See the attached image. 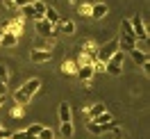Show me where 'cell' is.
I'll return each mask as SVG.
<instances>
[{
  "label": "cell",
  "instance_id": "cell-1",
  "mask_svg": "<svg viewBox=\"0 0 150 139\" xmlns=\"http://www.w3.org/2000/svg\"><path fill=\"white\" fill-rule=\"evenodd\" d=\"M39 89H41V80H39V78H30V80H25V82L14 91V103H16L18 107H25V105L34 98V93H37Z\"/></svg>",
  "mask_w": 150,
  "mask_h": 139
},
{
  "label": "cell",
  "instance_id": "cell-2",
  "mask_svg": "<svg viewBox=\"0 0 150 139\" xmlns=\"http://www.w3.org/2000/svg\"><path fill=\"white\" fill-rule=\"evenodd\" d=\"M118 50L121 53H130L137 48V37H134V32H132V25H130V19H123L121 21V34H118Z\"/></svg>",
  "mask_w": 150,
  "mask_h": 139
},
{
  "label": "cell",
  "instance_id": "cell-3",
  "mask_svg": "<svg viewBox=\"0 0 150 139\" xmlns=\"http://www.w3.org/2000/svg\"><path fill=\"white\" fill-rule=\"evenodd\" d=\"M96 59H98V43H96V41H84L82 48H80V53H77V62H75V64L77 66L93 64Z\"/></svg>",
  "mask_w": 150,
  "mask_h": 139
},
{
  "label": "cell",
  "instance_id": "cell-4",
  "mask_svg": "<svg viewBox=\"0 0 150 139\" xmlns=\"http://www.w3.org/2000/svg\"><path fill=\"white\" fill-rule=\"evenodd\" d=\"M46 2L43 0H37V2H28L25 7H21V14L23 19H32V21H41L46 16Z\"/></svg>",
  "mask_w": 150,
  "mask_h": 139
},
{
  "label": "cell",
  "instance_id": "cell-5",
  "mask_svg": "<svg viewBox=\"0 0 150 139\" xmlns=\"http://www.w3.org/2000/svg\"><path fill=\"white\" fill-rule=\"evenodd\" d=\"M123 62H125V53H114L107 62H105V73L114 75V78H118V75L123 73Z\"/></svg>",
  "mask_w": 150,
  "mask_h": 139
},
{
  "label": "cell",
  "instance_id": "cell-6",
  "mask_svg": "<svg viewBox=\"0 0 150 139\" xmlns=\"http://www.w3.org/2000/svg\"><path fill=\"white\" fill-rule=\"evenodd\" d=\"M130 25H132V32H134L137 41H148V25H146V21H143L141 14H134V16H132Z\"/></svg>",
  "mask_w": 150,
  "mask_h": 139
},
{
  "label": "cell",
  "instance_id": "cell-7",
  "mask_svg": "<svg viewBox=\"0 0 150 139\" xmlns=\"http://www.w3.org/2000/svg\"><path fill=\"white\" fill-rule=\"evenodd\" d=\"M114 53H118V41H116V39L107 41L103 46H98V62H107Z\"/></svg>",
  "mask_w": 150,
  "mask_h": 139
},
{
  "label": "cell",
  "instance_id": "cell-8",
  "mask_svg": "<svg viewBox=\"0 0 150 139\" xmlns=\"http://www.w3.org/2000/svg\"><path fill=\"white\" fill-rule=\"evenodd\" d=\"M37 25H34V30H37V37H43V39H50V37H55L57 34V28L52 25V23H48L46 19H41V21H34Z\"/></svg>",
  "mask_w": 150,
  "mask_h": 139
},
{
  "label": "cell",
  "instance_id": "cell-9",
  "mask_svg": "<svg viewBox=\"0 0 150 139\" xmlns=\"http://www.w3.org/2000/svg\"><path fill=\"white\" fill-rule=\"evenodd\" d=\"M77 78L84 82V87H91V80H93V64H82V66H77Z\"/></svg>",
  "mask_w": 150,
  "mask_h": 139
},
{
  "label": "cell",
  "instance_id": "cell-10",
  "mask_svg": "<svg viewBox=\"0 0 150 139\" xmlns=\"http://www.w3.org/2000/svg\"><path fill=\"white\" fill-rule=\"evenodd\" d=\"M57 114H59V123H73V107L68 103H59L57 107Z\"/></svg>",
  "mask_w": 150,
  "mask_h": 139
},
{
  "label": "cell",
  "instance_id": "cell-11",
  "mask_svg": "<svg viewBox=\"0 0 150 139\" xmlns=\"http://www.w3.org/2000/svg\"><path fill=\"white\" fill-rule=\"evenodd\" d=\"M116 128V121H112V123H105V125H96V123H91V121H86V130L91 132V135H105V132H109V130Z\"/></svg>",
  "mask_w": 150,
  "mask_h": 139
},
{
  "label": "cell",
  "instance_id": "cell-12",
  "mask_svg": "<svg viewBox=\"0 0 150 139\" xmlns=\"http://www.w3.org/2000/svg\"><path fill=\"white\" fill-rule=\"evenodd\" d=\"M107 14H109V5H105V2H96V5H91V19H93V21H103Z\"/></svg>",
  "mask_w": 150,
  "mask_h": 139
},
{
  "label": "cell",
  "instance_id": "cell-13",
  "mask_svg": "<svg viewBox=\"0 0 150 139\" xmlns=\"http://www.w3.org/2000/svg\"><path fill=\"white\" fill-rule=\"evenodd\" d=\"M30 59H32L34 64L50 62V59H52V50H30Z\"/></svg>",
  "mask_w": 150,
  "mask_h": 139
},
{
  "label": "cell",
  "instance_id": "cell-14",
  "mask_svg": "<svg viewBox=\"0 0 150 139\" xmlns=\"http://www.w3.org/2000/svg\"><path fill=\"white\" fill-rule=\"evenodd\" d=\"M103 112H107V107H105V103H93V105H86V107H84L86 121H89V119H96V116H100Z\"/></svg>",
  "mask_w": 150,
  "mask_h": 139
},
{
  "label": "cell",
  "instance_id": "cell-15",
  "mask_svg": "<svg viewBox=\"0 0 150 139\" xmlns=\"http://www.w3.org/2000/svg\"><path fill=\"white\" fill-rule=\"evenodd\" d=\"M127 55L132 57V62H137L139 66L148 64V53H146V50H139V48H134V50H130Z\"/></svg>",
  "mask_w": 150,
  "mask_h": 139
},
{
  "label": "cell",
  "instance_id": "cell-16",
  "mask_svg": "<svg viewBox=\"0 0 150 139\" xmlns=\"http://www.w3.org/2000/svg\"><path fill=\"white\" fill-rule=\"evenodd\" d=\"M57 32H64V34H75V21L71 19H62L57 25Z\"/></svg>",
  "mask_w": 150,
  "mask_h": 139
},
{
  "label": "cell",
  "instance_id": "cell-17",
  "mask_svg": "<svg viewBox=\"0 0 150 139\" xmlns=\"http://www.w3.org/2000/svg\"><path fill=\"white\" fill-rule=\"evenodd\" d=\"M18 39L16 34H11V32H2V37H0V46H5V48H14L16 43H18Z\"/></svg>",
  "mask_w": 150,
  "mask_h": 139
},
{
  "label": "cell",
  "instance_id": "cell-18",
  "mask_svg": "<svg viewBox=\"0 0 150 139\" xmlns=\"http://www.w3.org/2000/svg\"><path fill=\"white\" fill-rule=\"evenodd\" d=\"M43 19L57 28V25H59V21H62V16H59V11H57L55 7H46V16H43Z\"/></svg>",
  "mask_w": 150,
  "mask_h": 139
},
{
  "label": "cell",
  "instance_id": "cell-19",
  "mask_svg": "<svg viewBox=\"0 0 150 139\" xmlns=\"http://www.w3.org/2000/svg\"><path fill=\"white\" fill-rule=\"evenodd\" d=\"M59 68H62V73H64V75H75V73H77V64H75L73 59H64Z\"/></svg>",
  "mask_w": 150,
  "mask_h": 139
},
{
  "label": "cell",
  "instance_id": "cell-20",
  "mask_svg": "<svg viewBox=\"0 0 150 139\" xmlns=\"http://www.w3.org/2000/svg\"><path fill=\"white\" fill-rule=\"evenodd\" d=\"M59 135H62V139H71L75 135V125L73 123H62L59 125Z\"/></svg>",
  "mask_w": 150,
  "mask_h": 139
},
{
  "label": "cell",
  "instance_id": "cell-21",
  "mask_svg": "<svg viewBox=\"0 0 150 139\" xmlns=\"http://www.w3.org/2000/svg\"><path fill=\"white\" fill-rule=\"evenodd\" d=\"M91 123H96V125H105V123H112L114 116H112V112H103L100 116H96V119H89Z\"/></svg>",
  "mask_w": 150,
  "mask_h": 139
},
{
  "label": "cell",
  "instance_id": "cell-22",
  "mask_svg": "<svg viewBox=\"0 0 150 139\" xmlns=\"http://www.w3.org/2000/svg\"><path fill=\"white\" fill-rule=\"evenodd\" d=\"M32 50H52V43L48 41V39H43V37H37L34 39V48Z\"/></svg>",
  "mask_w": 150,
  "mask_h": 139
},
{
  "label": "cell",
  "instance_id": "cell-23",
  "mask_svg": "<svg viewBox=\"0 0 150 139\" xmlns=\"http://www.w3.org/2000/svg\"><path fill=\"white\" fill-rule=\"evenodd\" d=\"M41 130H43V125H41V123H32V125H30V128L25 130V132H28L30 137H34V139H37V137H39V132H41Z\"/></svg>",
  "mask_w": 150,
  "mask_h": 139
},
{
  "label": "cell",
  "instance_id": "cell-24",
  "mask_svg": "<svg viewBox=\"0 0 150 139\" xmlns=\"http://www.w3.org/2000/svg\"><path fill=\"white\" fill-rule=\"evenodd\" d=\"M77 14H80V16H89V19H91V2H82V5L77 7Z\"/></svg>",
  "mask_w": 150,
  "mask_h": 139
},
{
  "label": "cell",
  "instance_id": "cell-25",
  "mask_svg": "<svg viewBox=\"0 0 150 139\" xmlns=\"http://www.w3.org/2000/svg\"><path fill=\"white\" fill-rule=\"evenodd\" d=\"M37 139H55V130H52V128H46V125H43V130L39 132V137H37Z\"/></svg>",
  "mask_w": 150,
  "mask_h": 139
},
{
  "label": "cell",
  "instance_id": "cell-26",
  "mask_svg": "<svg viewBox=\"0 0 150 139\" xmlns=\"http://www.w3.org/2000/svg\"><path fill=\"white\" fill-rule=\"evenodd\" d=\"M0 80H2V82H7V80H9V68H7L5 62H0Z\"/></svg>",
  "mask_w": 150,
  "mask_h": 139
},
{
  "label": "cell",
  "instance_id": "cell-27",
  "mask_svg": "<svg viewBox=\"0 0 150 139\" xmlns=\"http://www.w3.org/2000/svg\"><path fill=\"white\" fill-rule=\"evenodd\" d=\"M9 139H34V137H30L25 130H18V132H11V135H9Z\"/></svg>",
  "mask_w": 150,
  "mask_h": 139
},
{
  "label": "cell",
  "instance_id": "cell-28",
  "mask_svg": "<svg viewBox=\"0 0 150 139\" xmlns=\"http://www.w3.org/2000/svg\"><path fill=\"white\" fill-rule=\"evenodd\" d=\"M11 119H23V107L14 105V110H11Z\"/></svg>",
  "mask_w": 150,
  "mask_h": 139
},
{
  "label": "cell",
  "instance_id": "cell-29",
  "mask_svg": "<svg viewBox=\"0 0 150 139\" xmlns=\"http://www.w3.org/2000/svg\"><path fill=\"white\" fill-rule=\"evenodd\" d=\"M9 135H11V132L5 128V125H2V121H0V139H9Z\"/></svg>",
  "mask_w": 150,
  "mask_h": 139
},
{
  "label": "cell",
  "instance_id": "cell-30",
  "mask_svg": "<svg viewBox=\"0 0 150 139\" xmlns=\"http://www.w3.org/2000/svg\"><path fill=\"white\" fill-rule=\"evenodd\" d=\"M11 5H14L16 9H21V7H25V5H28V0H11Z\"/></svg>",
  "mask_w": 150,
  "mask_h": 139
},
{
  "label": "cell",
  "instance_id": "cell-31",
  "mask_svg": "<svg viewBox=\"0 0 150 139\" xmlns=\"http://www.w3.org/2000/svg\"><path fill=\"white\" fill-rule=\"evenodd\" d=\"M0 96H7V82L0 80Z\"/></svg>",
  "mask_w": 150,
  "mask_h": 139
},
{
  "label": "cell",
  "instance_id": "cell-32",
  "mask_svg": "<svg viewBox=\"0 0 150 139\" xmlns=\"http://www.w3.org/2000/svg\"><path fill=\"white\" fill-rule=\"evenodd\" d=\"M141 68H143V73L148 75V73H150V62H148V64H143V66H141Z\"/></svg>",
  "mask_w": 150,
  "mask_h": 139
},
{
  "label": "cell",
  "instance_id": "cell-33",
  "mask_svg": "<svg viewBox=\"0 0 150 139\" xmlns=\"http://www.w3.org/2000/svg\"><path fill=\"white\" fill-rule=\"evenodd\" d=\"M5 101H7V98H5V96H0V107L5 105Z\"/></svg>",
  "mask_w": 150,
  "mask_h": 139
},
{
  "label": "cell",
  "instance_id": "cell-34",
  "mask_svg": "<svg viewBox=\"0 0 150 139\" xmlns=\"http://www.w3.org/2000/svg\"><path fill=\"white\" fill-rule=\"evenodd\" d=\"M28 2H37V0H28Z\"/></svg>",
  "mask_w": 150,
  "mask_h": 139
},
{
  "label": "cell",
  "instance_id": "cell-35",
  "mask_svg": "<svg viewBox=\"0 0 150 139\" xmlns=\"http://www.w3.org/2000/svg\"><path fill=\"white\" fill-rule=\"evenodd\" d=\"M55 139H62V137H55Z\"/></svg>",
  "mask_w": 150,
  "mask_h": 139
},
{
  "label": "cell",
  "instance_id": "cell-36",
  "mask_svg": "<svg viewBox=\"0 0 150 139\" xmlns=\"http://www.w3.org/2000/svg\"><path fill=\"white\" fill-rule=\"evenodd\" d=\"M0 37H2V32H0Z\"/></svg>",
  "mask_w": 150,
  "mask_h": 139
},
{
  "label": "cell",
  "instance_id": "cell-37",
  "mask_svg": "<svg viewBox=\"0 0 150 139\" xmlns=\"http://www.w3.org/2000/svg\"><path fill=\"white\" fill-rule=\"evenodd\" d=\"M71 2H75V0H71Z\"/></svg>",
  "mask_w": 150,
  "mask_h": 139
},
{
  "label": "cell",
  "instance_id": "cell-38",
  "mask_svg": "<svg viewBox=\"0 0 150 139\" xmlns=\"http://www.w3.org/2000/svg\"><path fill=\"white\" fill-rule=\"evenodd\" d=\"M116 139H121V137H116Z\"/></svg>",
  "mask_w": 150,
  "mask_h": 139
}]
</instances>
